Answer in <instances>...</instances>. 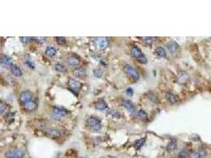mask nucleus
Returning <instances> with one entry per match:
<instances>
[{"mask_svg":"<svg viewBox=\"0 0 211 158\" xmlns=\"http://www.w3.org/2000/svg\"><path fill=\"white\" fill-rule=\"evenodd\" d=\"M124 71L127 73V74H128L129 76L132 77L134 81H138L139 79V74H138V72L132 66L128 65V64L126 65L124 67Z\"/></svg>","mask_w":211,"mask_h":158,"instance_id":"3","label":"nucleus"},{"mask_svg":"<svg viewBox=\"0 0 211 158\" xmlns=\"http://www.w3.org/2000/svg\"><path fill=\"white\" fill-rule=\"evenodd\" d=\"M130 53L132 55V56L134 57V59H136L141 63H146L147 62V59L146 57L145 56V55L142 53V52L141 51L137 46H134L131 48L130 50Z\"/></svg>","mask_w":211,"mask_h":158,"instance_id":"1","label":"nucleus"},{"mask_svg":"<svg viewBox=\"0 0 211 158\" xmlns=\"http://www.w3.org/2000/svg\"><path fill=\"white\" fill-rule=\"evenodd\" d=\"M56 70L57 71H59V72H65L66 71V68H65L63 65L58 63V64L56 65Z\"/></svg>","mask_w":211,"mask_h":158,"instance_id":"26","label":"nucleus"},{"mask_svg":"<svg viewBox=\"0 0 211 158\" xmlns=\"http://www.w3.org/2000/svg\"><path fill=\"white\" fill-rule=\"evenodd\" d=\"M188 158H201V157L200 156H199V154H198V153L197 152V153H194L192 154L189 155Z\"/></svg>","mask_w":211,"mask_h":158,"instance_id":"32","label":"nucleus"},{"mask_svg":"<svg viewBox=\"0 0 211 158\" xmlns=\"http://www.w3.org/2000/svg\"><path fill=\"white\" fill-rule=\"evenodd\" d=\"M187 155V151L186 149H181L180 151L178 153V156H179V158H185Z\"/></svg>","mask_w":211,"mask_h":158,"instance_id":"27","label":"nucleus"},{"mask_svg":"<svg viewBox=\"0 0 211 158\" xmlns=\"http://www.w3.org/2000/svg\"><path fill=\"white\" fill-rule=\"evenodd\" d=\"M24 107H25V108L26 109V110H28V111H33V110H35V109L36 108V104L34 101L30 100V101L25 103Z\"/></svg>","mask_w":211,"mask_h":158,"instance_id":"17","label":"nucleus"},{"mask_svg":"<svg viewBox=\"0 0 211 158\" xmlns=\"http://www.w3.org/2000/svg\"><path fill=\"white\" fill-rule=\"evenodd\" d=\"M156 54L160 57H166L167 56V53H166L165 50L162 47H157L156 49Z\"/></svg>","mask_w":211,"mask_h":158,"instance_id":"21","label":"nucleus"},{"mask_svg":"<svg viewBox=\"0 0 211 158\" xmlns=\"http://www.w3.org/2000/svg\"><path fill=\"white\" fill-rule=\"evenodd\" d=\"M11 70L13 75L16 76V77H20V76L22 75V70H21V68L19 67H18L17 65H12V66H11Z\"/></svg>","mask_w":211,"mask_h":158,"instance_id":"15","label":"nucleus"},{"mask_svg":"<svg viewBox=\"0 0 211 158\" xmlns=\"http://www.w3.org/2000/svg\"><path fill=\"white\" fill-rule=\"evenodd\" d=\"M135 115H136V116H137L138 119H140L142 120H146L148 118L147 113L145 111H143V110H140V111L137 112L135 113Z\"/></svg>","mask_w":211,"mask_h":158,"instance_id":"20","label":"nucleus"},{"mask_svg":"<svg viewBox=\"0 0 211 158\" xmlns=\"http://www.w3.org/2000/svg\"><path fill=\"white\" fill-rule=\"evenodd\" d=\"M143 40H144L145 42L146 43V44H151L155 40V38H153V37H143Z\"/></svg>","mask_w":211,"mask_h":158,"instance_id":"28","label":"nucleus"},{"mask_svg":"<svg viewBox=\"0 0 211 158\" xmlns=\"http://www.w3.org/2000/svg\"><path fill=\"white\" fill-rule=\"evenodd\" d=\"M166 99H167V100H168L170 104H175L178 103V101H179V100L177 98V97H176L175 94L172 93H167V94H166Z\"/></svg>","mask_w":211,"mask_h":158,"instance_id":"14","label":"nucleus"},{"mask_svg":"<svg viewBox=\"0 0 211 158\" xmlns=\"http://www.w3.org/2000/svg\"><path fill=\"white\" fill-rule=\"evenodd\" d=\"M187 79H188V74H187L186 72H184V71L180 72L179 75H178V81L179 83L183 84L184 82H186Z\"/></svg>","mask_w":211,"mask_h":158,"instance_id":"18","label":"nucleus"},{"mask_svg":"<svg viewBox=\"0 0 211 158\" xmlns=\"http://www.w3.org/2000/svg\"><path fill=\"white\" fill-rule=\"evenodd\" d=\"M45 54L48 56L50 57H53L55 56L56 55V50L54 47H52V46H49L45 50Z\"/></svg>","mask_w":211,"mask_h":158,"instance_id":"19","label":"nucleus"},{"mask_svg":"<svg viewBox=\"0 0 211 158\" xmlns=\"http://www.w3.org/2000/svg\"><path fill=\"white\" fill-rule=\"evenodd\" d=\"M107 108V104H106L105 103L104 101H100L97 102V104H96V108L98 109V110H101V111H102V110H105Z\"/></svg>","mask_w":211,"mask_h":158,"instance_id":"22","label":"nucleus"},{"mask_svg":"<svg viewBox=\"0 0 211 158\" xmlns=\"http://www.w3.org/2000/svg\"><path fill=\"white\" fill-rule=\"evenodd\" d=\"M32 94L30 91H23L21 92V94L19 96V99L21 102H23L24 104L26 102L32 100Z\"/></svg>","mask_w":211,"mask_h":158,"instance_id":"6","label":"nucleus"},{"mask_svg":"<svg viewBox=\"0 0 211 158\" xmlns=\"http://www.w3.org/2000/svg\"><path fill=\"white\" fill-rule=\"evenodd\" d=\"M46 133L50 137L52 138H59L61 134V132L58 129H53V128H48L46 130Z\"/></svg>","mask_w":211,"mask_h":158,"instance_id":"12","label":"nucleus"},{"mask_svg":"<svg viewBox=\"0 0 211 158\" xmlns=\"http://www.w3.org/2000/svg\"><path fill=\"white\" fill-rule=\"evenodd\" d=\"M53 112L55 113V115H56L57 116H60V117L65 116L67 114V110L64 108H55Z\"/></svg>","mask_w":211,"mask_h":158,"instance_id":"16","label":"nucleus"},{"mask_svg":"<svg viewBox=\"0 0 211 158\" xmlns=\"http://www.w3.org/2000/svg\"><path fill=\"white\" fill-rule=\"evenodd\" d=\"M68 86L72 91L77 93L81 89V83L74 79H70L68 81Z\"/></svg>","mask_w":211,"mask_h":158,"instance_id":"7","label":"nucleus"},{"mask_svg":"<svg viewBox=\"0 0 211 158\" xmlns=\"http://www.w3.org/2000/svg\"><path fill=\"white\" fill-rule=\"evenodd\" d=\"M122 104L123 106L127 109V111H129L130 112H135V107L134 105L129 100H123L122 102Z\"/></svg>","mask_w":211,"mask_h":158,"instance_id":"13","label":"nucleus"},{"mask_svg":"<svg viewBox=\"0 0 211 158\" xmlns=\"http://www.w3.org/2000/svg\"><path fill=\"white\" fill-rule=\"evenodd\" d=\"M5 154L8 158H22L25 156V153L20 149H14L7 151Z\"/></svg>","mask_w":211,"mask_h":158,"instance_id":"4","label":"nucleus"},{"mask_svg":"<svg viewBox=\"0 0 211 158\" xmlns=\"http://www.w3.org/2000/svg\"><path fill=\"white\" fill-rule=\"evenodd\" d=\"M198 154H199L201 158H205L206 157V154H207V153H206V151L205 149H201L199 151H198Z\"/></svg>","mask_w":211,"mask_h":158,"instance_id":"29","label":"nucleus"},{"mask_svg":"<svg viewBox=\"0 0 211 158\" xmlns=\"http://www.w3.org/2000/svg\"><path fill=\"white\" fill-rule=\"evenodd\" d=\"M0 64L3 67H9L13 65V62L9 56H5V55H2L0 56Z\"/></svg>","mask_w":211,"mask_h":158,"instance_id":"8","label":"nucleus"},{"mask_svg":"<svg viewBox=\"0 0 211 158\" xmlns=\"http://www.w3.org/2000/svg\"><path fill=\"white\" fill-rule=\"evenodd\" d=\"M167 48L169 50V52L171 53H176L178 50H179V44L176 42V41H174V40H171V41H169L168 44H167Z\"/></svg>","mask_w":211,"mask_h":158,"instance_id":"10","label":"nucleus"},{"mask_svg":"<svg viewBox=\"0 0 211 158\" xmlns=\"http://www.w3.org/2000/svg\"><path fill=\"white\" fill-rule=\"evenodd\" d=\"M127 94L128 96H132L133 95V89L131 88H128L127 89Z\"/></svg>","mask_w":211,"mask_h":158,"instance_id":"33","label":"nucleus"},{"mask_svg":"<svg viewBox=\"0 0 211 158\" xmlns=\"http://www.w3.org/2000/svg\"><path fill=\"white\" fill-rule=\"evenodd\" d=\"M144 142H145V139L144 138H142V139H140V140H138L135 143V145H134V148L135 149H139L142 145H143V144H144Z\"/></svg>","mask_w":211,"mask_h":158,"instance_id":"25","label":"nucleus"},{"mask_svg":"<svg viewBox=\"0 0 211 158\" xmlns=\"http://www.w3.org/2000/svg\"><path fill=\"white\" fill-rule=\"evenodd\" d=\"M26 64L28 65V67H30V68H34V64L32 63H31L29 60H28V61H26Z\"/></svg>","mask_w":211,"mask_h":158,"instance_id":"35","label":"nucleus"},{"mask_svg":"<svg viewBox=\"0 0 211 158\" xmlns=\"http://www.w3.org/2000/svg\"><path fill=\"white\" fill-rule=\"evenodd\" d=\"M56 42L60 45H64L67 44V39L63 36H58L56 37Z\"/></svg>","mask_w":211,"mask_h":158,"instance_id":"23","label":"nucleus"},{"mask_svg":"<svg viewBox=\"0 0 211 158\" xmlns=\"http://www.w3.org/2000/svg\"><path fill=\"white\" fill-rule=\"evenodd\" d=\"M87 124H88L89 127L92 129L94 131H99L101 129V120L98 118L94 117V116H91L89 117L87 120Z\"/></svg>","mask_w":211,"mask_h":158,"instance_id":"2","label":"nucleus"},{"mask_svg":"<svg viewBox=\"0 0 211 158\" xmlns=\"http://www.w3.org/2000/svg\"><path fill=\"white\" fill-rule=\"evenodd\" d=\"M74 75L76 77L78 78H82L86 76V70L85 68L80 67V68H77L74 71Z\"/></svg>","mask_w":211,"mask_h":158,"instance_id":"11","label":"nucleus"},{"mask_svg":"<svg viewBox=\"0 0 211 158\" xmlns=\"http://www.w3.org/2000/svg\"><path fill=\"white\" fill-rule=\"evenodd\" d=\"M96 44L101 50H105L108 47L109 41L106 37H98L96 40Z\"/></svg>","mask_w":211,"mask_h":158,"instance_id":"5","label":"nucleus"},{"mask_svg":"<svg viewBox=\"0 0 211 158\" xmlns=\"http://www.w3.org/2000/svg\"><path fill=\"white\" fill-rule=\"evenodd\" d=\"M67 62L70 67H77L80 63V59L76 56H71L67 58Z\"/></svg>","mask_w":211,"mask_h":158,"instance_id":"9","label":"nucleus"},{"mask_svg":"<svg viewBox=\"0 0 211 158\" xmlns=\"http://www.w3.org/2000/svg\"><path fill=\"white\" fill-rule=\"evenodd\" d=\"M6 109V104L3 101H0V113H3Z\"/></svg>","mask_w":211,"mask_h":158,"instance_id":"31","label":"nucleus"},{"mask_svg":"<svg viewBox=\"0 0 211 158\" xmlns=\"http://www.w3.org/2000/svg\"><path fill=\"white\" fill-rule=\"evenodd\" d=\"M35 40H38L39 42H44L46 40V37H35Z\"/></svg>","mask_w":211,"mask_h":158,"instance_id":"34","label":"nucleus"},{"mask_svg":"<svg viewBox=\"0 0 211 158\" xmlns=\"http://www.w3.org/2000/svg\"><path fill=\"white\" fill-rule=\"evenodd\" d=\"M33 38H32V37H21V42L22 43H24V44H26V43H28L31 40H32Z\"/></svg>","mask_w":211,"mask_h":158,"instance_id":"30","label":"nucleus"},{"mask_svg":"<svg viewBox=\"0 0 211 158\" xmlns=\"http://www.w3.org/2000/svg\"><path fill=\"white\" fill-rule=\"evenodd\" d=\"M176 148V142L175 141H172L168 145V147H167V149L169 150V151H173V150H175Z\"/></svg>","mask_w":211,"mask_h":158,"instance_id":"24","label":"nucleus"}]
</instances>
